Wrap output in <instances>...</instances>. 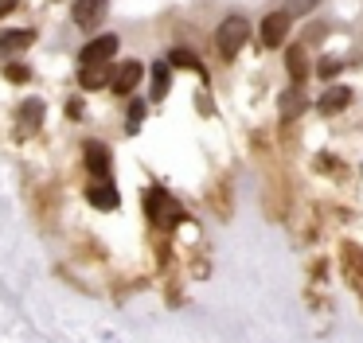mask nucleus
<instances>
[{
    "mask_svg": "<svg viewBox=\"0 0 363 343\" xmlns=\"http://www.w3.org/2000/svg\"><path fill=\"white\" fill-rule=\"evenodd\" d=\"M20 4V0H0V16H9L12 12V8H16Z\"/></svg>",
    "mask_w": 363,
    "mask_h": 343,
    "instance_id": "obj_21",
    "label": "nucleus"
},
{
    "mask_svg": "<svg viewBox=\"0 0 363 343\" xmlns=\"http://www.w3.org/2000/svg\"><path fill=\"white\" fill-rule=\"evenodd\" d=\"M141 117H145V101H133V106H129V133L141 129Z\"/></svg>",
    "mask_w": 363,
    "mask_h": 343,
    "instance_id": "obj_18",
    "label": "nucleus"
},
{
    "mask_svg": "<svg viewBox=\"0 0 363 343\" xmlns=\"http://www.w3.org/2000/svg\"><path fill=\"white\" fill-rule=\"evenodd\" d=\"M145 210H149V218L157 226H176L184 218V207L168 191H160V187H152V191L145 195Z\"/></svg>",
    "mask_w": 363,
    "mask_h": 343,
    "instance_id": "obj_1",
    "label": "nucleus"
},
{
    "mask_svg": "<svg viewBox=\"0 0 363 343\" xmlns=\"http://www.w3.org/2000/svg\"><path fill=\"white\" fill-rule=\"evenodd\" d=\"M90 203H94V207H102V210H113L118 207V191H113V184L110 179H98L94 187H90Z\"/></svg>",
    "mask_w": 363,
    "mask_h": 343,
    "instance_id": "obj_8",
    "label": "nucleus"
},
{
    "mask_svg": "<svg viewBox=\"0 0 363 343\" xmlns=\"http://www.w3.org/2000/svg\"><path fill=\"white\" fill-rule=\"evenodd\" d=\"M168 94V62H157L152 67V98H164Z\"/></svg>",
    "mask_w": 363,
    "mask_h": 343,
    "instance_id": "obj_16",
    "label": "nucleus"
},
{
    "mask_svg": "<svg viewBox=\"0 0 363 343\" xmlns=\"http://www.w3.org/2000/svg\"><path fill=\"white\" fill-rule=\"evenodd\" d=\"M301 109H305V98H301V90H289V94L281 98V117H285V121H293Z\"/></svg>",
    "mask_w": 363,
    "mask_h": 343,
    "instance_id": "obj_14",
    "label": "nucleus"
},
{
    "mask_svg": "<svg viewBox=\"0 0 363 343\" xmlns=\"http://www.w3.org/2000/svg\"><path fill=\"white\" fill-rule=\"evenodd\" d=\"M141 74H145V70H141V62H133V59H129V62H121V67H118V74L110 78L113 94H133V86L141 82Z\"/></svg>",
    "mask_w": 363,
    "mask_h": 343,
    "instance_id": "obj_6",
    "label": "nucleus"
},
{
    "mask_svg": "<svg viewBox=\"0 0 363 343\" xmlns=\"http://www.w3.org/2000/svg\"><path fill=\"white\" fill-rule=\"evenodd\" d=\"M79 82H82V90H98V86H106V82H110V62H94V67H82Z\"/></svg>",
    "mask_w": 363,
    "mask_h": 343,
    "instance_id": "obj_11",
    "label": "nucleus"
},
{
    "mask_svg": "<svg viewBox=\"0 0 363 343\" xmlns=\"http://www.w3.org/2000/svg\"><path fill=\"white\" fill-rule=\"evenodd\" d=\"M340 70H344V62H336V59H324V62H320V67H316V74H320V78H324V82H332V78H336V74H340Z\"/></svg>",
    "mask_w": 363,
    "mask_h": 343,
    "instance_id": "obj_17",
    "label": "nucleus"
},
{
    "mask_svg": "<svg viewBox=\"0 0 363 343\" xmlns=\"http://www.w3.org/2000/svg\"><path fill=\"white\" fill-rule=\"evenodd\" d=\"M35 43V31L28 28H16V31H0V55H16L24 51V47Z\"/></svg>",
    "mask_w": 363,
    "mask_h": 343,
    "instance_id": "obj_7",
    "label": "nucleus"
},
{
    "mask_svg": "<svg viewBox=\"0 0 363 343\" xmlns=\"http://www.w3.org/2000/svg\"><path fill=\"white\" fill-rule=\"evenodd\" d=\"M347 101H352V90H347V86H332V90L320 98V113H324V117H332V113H340V109H344Z\"/></svg>",
    "mask_w": 363,
    "mask_h": 343,
    "instance_id": "obj_9",
    "label": "nucleus"
},
{
    "mask_svg": "<svg viewBox=\"0 0 363 343\" xmlns=\"http://www.w3.org/2000/svg\"><path fill=\"white\" fill-rule=\"evenodd\" d=\"M285 67H289V78H293V82H305V74H308L305 47H289V55H285Z\"/></svg>",
    "mask_w": 363,
    "mask_h": 343,
    "instance_id": "obj_12",
    "label": "nucleus"
},
{
    "mask_svg": "<svg viewBox=\"0 0 363 343\" xmlns=\"http://www.w3.org/2000/svg\"><path fill=\"white\" fill-rule=\"evenodd\" d=\"M168 67H184V70H203L199 67V59L191 51H184V47H176L172 55H168Z\"/></svg>",
    "mask_w": 363,
    "mask_h": 343,
    "instance_id": "obj_15",
    "label": "nucleus"
},
{
    "mask_svg": "<svg viewBox=\"0 0 363 343\" xmlns=\"http://www.w3.org/2000/svg\"><path fill=\"white\" fill-rule=\"evenodd\" d=\"M106 16V0H74V23L79 28H98Z\"/></svg>",
    "mask_w": 363,
    "mask_h": 343,
    "instance_id": "obj_5",
    "label": "nucleus"
},
{
    "mask_svg": "<svg viewBox=\"0 0 363 343\" xmlns=\"http://www.w3.org/2000/svg\"><path fill=\"white\" fill-rule=\"evenodd\" d=\"M9 78H12V82H28V78H32V70L20 67V62H12V67H9Z\"/></svg>",
    "mask_w": 363,
    "mask_h": 343,
    "instance_id": "obj_20",
    "label": "nucleus"
},
{
    "mask_svg": "<svg viewBox=\"0 0 363 343\" xmlns=\"http://www.w3.org/2000/svg\"><path fill=\"white\" fill-rule=\"evenodd\" d=\"M20 121H24V129H35L43 121V101H24L20 106Z\"/></svg>",
    "mask_w": 363,
    "mask_h": 343,
    "instance_id": "obj_13",
    "label": "nucleus"
},
{
    "mask_svg": "<svg viewBox=\"0 0 363 343\" xmlns=\"http://www.w3.org/2000/svg\"><path fill=\"white\" fill-rule=\"evenodd\" d=\"M86 168L94 172L98 179H102L106 172H110V148H106V145H94V140H90V145H86Z\"/></svg>",
    "mask_w": 363,
    "mask_h": 343,
    "instance_id": "obj_10",
    "label": "nucleus"
},
{
    "mask_svg": "<svg viewBox=\"0 0 363 343\" xmlns=\"http://www.w3.org/2000/svg\"><path fill=\"white\" fill-rule=\"evenodd\" d=\"M316 4H320V0H289V12L293 16H305V12H313Z\"/></svg>",
    "mask_w": 363,
    "mask_h": 343,
    "instance_id": "obj_19",
    "label": "nucleus"
},
{
    "mask_svg": "<svg viewBox=\"0 0 363 343\" xmlns=\"http://www.w3.org/2000/svg\"><path fill=\"white\" fill-rule=\"evenodd\" d=\"M285 35H289V12H269L266 20H262V43L281 47Z\"/></svg>",
    "mask_w": 363,
    "mask_h": 343,
    "instance_id": "obj_4",
    "label": "nucleus"
},
{
    "mask_svg": "<svg viewBox=\"0 0 363 343\" xmlns=\"http://www.w3.org/2000/svg\"><path fill=\"white\" fill-rule=\"evenodd\" d=\"M246 35H250V23H246L242 16H230V20H223L219 35H215V43H219V55H223V59H235L238 47L246 43Z\"/></svg>",
    "mask_w": 363,
    "mask_h": 343,
    "instance_id": "obj_2",
    "label": "nucleus"
},
{
    "mask_svg": "<svg viewBox=\"0 0 363 343\" xmlns=\"http://www.w3.org/2000/svg\"><path fill=\"white\" fill-rule=\"evenodd\" d=\"M113 55H118V35H98L82 47L79 59H82V67H94V62H110Z\"/></svg>",
    "mask_w": 363,
    "mask_h": 343,
    "instance_id": "obj_3",
    "label": "nucleus"
}]
</instances>
